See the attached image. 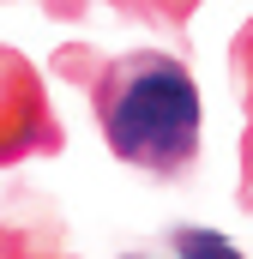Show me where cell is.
I'll use <instances>...</instances> for the list:
<instances>
[{"mask_svg":"<svg viewBox=\"0 0 253 259\" xmlns=\"http://www.w3.org/2000/svg\"><path fill=\"white\" fill-rule=\"evenodd\" d=\"M193 84L175 61H126L121 66V91L109 103V133L115 151L151 169H175L193 151Z\"/></svg>","mask_w":253,"mask_h":259,"instance_id":"obj_1","label":"cell"},{"mask_svg":"<svg viewBox=\"0 0 253 259\" xmlns=\"http://www.w3.org/2000/svg\"><path fill=\"white\" fill-rule=\"evenodd\" d=\"M181 247H187V259H235V247H229L223 235H205V229H187Z\"/></svg>","mask_w":253,"mask_h":259,"instance_id":"obj_2","label":"cell"}]
</instances>
